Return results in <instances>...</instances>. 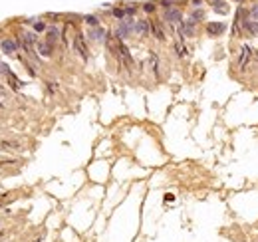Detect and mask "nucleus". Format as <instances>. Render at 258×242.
<instances>
[{
  "instance_id": "1",
  "label": "nucleus",
  "mask_w": 258,
  "mask_h": 242,
  "mask_svg": "<svg viewBox=\"0 0 258 242\" xmlns=\"http://www.w3.org/2000/svg\"><path fill=\"white\" fill-rule=\"evenodd\" d=\"M250 58H252V48L250 46H242L240 48V58H238V70L240 72L246 70V64L250 62Z\"/></svg>"
},
{
  "instance_id": "20",
  "label": "nucleus",
  "mask_w": 258,
  "mask_h": 242,
  "mask_svg": "<svg viewBox=\"0 0 258 242\" xmlns=\"http://www.w3.org/2000/svg\"><path fill=\"white\" fill-rule=\"evenodd\" d=\"M36 30H44V22H38V24H36Z\"/></svg>"
},
{
  "instance_id": "21",
  "label": "nucleus",
  "mask_w": 258,
  "mask_h": 242,
  "mask_svg": "<svg viewBox=\"0 0 258 242\" xmlns=\"http://www.w3.org/2000/svg\"><path fill=\"white\" fill-rule=\"evenodd\" d=\"M201 4V0H193V6H199Z\"/></svg>"
},
{
  "instance_id": "16",
  "label": "nucleus",
  "mask_w": 258,
  "mask_h": 242,
  "mask_svg": "<svg viewBox=\"0 0 258 242\" xmlns=\"http://www.w3.org/2000/svg\"><path fill=\"white\" fill-rule=\"evenodd\" d=\"M86 22H87V24H91V26H97V18H95V16H87Z\"/></svg>"
},
{
  "instance_id": "3",
  "label": "nucleus",
  "mask_w": 258,
  "mask_h": 242,
  "mask_svg": "<svg viewBox=\"0 0 258 242\" xmlns=\"http://www.w3.org/2000/svg\"><path fill=\"white\" fill-rule=\"evenodd\" d=\"M74 46H76V50L80 52V56L86 60V58H87V48H86V44H84V36H82V34H76V38H74Z\"/></svg>"
},
{
  "instance_id": "8",
  "label": "nucleus",
  "mask_w": 258,
  "mask_h": 242,
  "mask_svg": "<svg viewBox=\"0 0 258 242\" xmlns=\"http://www.w3.org/2000/svg\"><path fill=\"white\" fill-rule=\"evenodd\" d=\"M135 30H137L141 36H145V34H147V30H149V24H147L145 20H137V24H135Z\"/></svg>"
},
{
  "instance_id": "7",
  "label": "nucleus",
  "mask_w": 258,
  "mask_h": 242,
  "mask_svg": "<svg viewBox=\"0 0 258 242\" xmlns=\"http://www.w3.org/2000/svg\"><path fill=\"white\" fill-rule=\"evenodd\" d=\"M151 30H153V34H155L157 40H165V32H163V28H161V24H159L157 20L151 22Z\"/></svg>"
},
{
  "instance_id": "10",
  "label": "nucleus",
  "mask_w": 258,
  "mask_h": 242,
  "mask_svg": "<svg viewBox=\"0 0 258 242\" xmlns=\"http://www.w3.org/2000/svg\"><path fill=\"white\" fill-rule=\"evenodd\" d=\"M175 48H177V54H179V56H185V54H187V48L183 46L181 38H177V42H175Z\"/></svg>"
},
{
  "instance_id": "4",
  "label": "nucleus",
  "mask_w": 258,
  "mask_h": 242,
  "mask_svg": "<svg viewBox=\"0 0 258 242\" xmlns=\"http://www.w3.org/2000/svg\"><path fill=\"white\" fill-rule=\"evenodd\" d=\"M242 28H244V32H248L250 36H258V22L256 20H242Z\"/></svg>"
},
{
  "instance_id": "17",
  "label": "nucleus",
  "mask_w": 258,
  "mask_h": 242,
  "mask_svg": "<svg viewBox=\"0 0 258 242\" xmlns=\"http://www.w3.org/2000/svg\"><path fill=\"white\" fill-rule=\"evenodd\" d=\"M113 14H115L117 18H123V16H125V10H119V8H117V10H113Z\"/></svg>"
},
{
  "instance_id": "18",
  "label": "nucleus",
  "mask_w": 258,
  "mask_h": 242,
  "mask_svg": "<svg viewBox=\"0 0 258 242\" xmlns=\"http://www.w3.org/2000/svg\"><path fill=\"white\" fill-rule=\"evenodd\" d=\"M143 8H145V12H153V10H155V6H153L151 2H149V4H145Z\"/></svg>"
},
{
  "instance_id": "11",
  "label": "nucleus",
  "mask_w": 258,
  "mask_h": 242,
  "mask_svg": "<svg viewBox=\"0 0 258 242\" xmlns=\"http://www.w3.org/2000/svg\"><path fill=\"white\" fill-rule=\"evenodd\" d=\"M58 36H60V34H58V30H56V28H50V32H48V42H50V44H54V42L58 40Z\"/></svg>"
},
{
  "instance_id": "19",
  "label": "nucleus",
  "mask_w": 258,
  "mask_h": 242,
  "mask_svg": "<svg viewBox=\"0 0 258 242\" xmlns=\"http://www.w3.org/2000/svg\"><path fill=\"white\" fill-rule=\"evenodd\" d=\"M250 14H252V16H254V18L258 20V4L254 6V8H252V10H250Z\"/></svg>"
},
{
  "instance_id": "2",
  "label": "nucleus",
  "mask_w": 258,
  "mask_h": 242,
  "mask_svg": "<svg viewBox=\"0 0 258 242\" xmlns=\"http://www.w3.org/2000/svg\"><path fill=\"white\" fill-rule=\"evenodd\" d=\"M224 30H226V26H224L222 22H211V24H207V32H209V36H220Z\"/></svg>"
},
{
  "instance_id": "13",
  "label": "nucleus",
  "mask_w": 258,
  "mask_h": 242,
  "mask_svg": "<svg viewBox=\"0 0 258 242\" xmlns=\"http://www.w3.org/2000/svg\"><path fill=\"white\" fill-rule=\"evenodd\" d=\"M215 10L220 12V14H226V12H228V8L224 6V2H215Z\"/></svg>"
},
{
  "instance_id": "9",
  "label": "nucleus",
  "mask_w": 258,
  "mask_h": 242,
  "mask_svg": "<svg viewBox=\"0 0 258 242\" xmlns=\"http://www.w3.org/2000/svg\"><path fill=\"white\" fill-rule=\"evenodd\" d=\"M2 50L10 54V52H14V50H16V44H14V42H10V40H4V42H2Z\"/></svg>"
},
{
  "instance_id": "5",
  "label": "nucleus",
  "mask_w": 258,
  "mask_h": 242,
  "mask_svg": "<svg viewBox=\"0 0 258 242\" xmlns=\"http://www.w3.org/2000/svg\"><path fill=\"white\" fill-rule=\"evenodd\" d=\"M195 22H197V20H185V24L181 26V34L193 36V34H195Z\"/></svg>"
},
{
  "instance_id": "12",
  "label": "nucleus",
  "mask_w": 258,
  "mask_h": 242,
  "mask_svg": "<svg viewBox=\"0 0 258 242\" xmlns=\"http://www.w3.org/2000/svg\"><path fill=\"white\" fill-rule=\"evenodd\" d=\"M2 147L4 149H20V143H16V141H2Z\"/></svg>"
},
{
  "instance_id": "15",
  "label": "nucleus",
  "mask_w": 258,
  "mask_h": 242,
  "mask_svg": "<svg viewBox=\"0 0 258 242\" xmlns=\"http://www.w3.org/2000/svg\"><path fill=\"white\" fill-rule=\"evenodd\" d=\"M38 48H40V52H42L44 56H50V50H48V46H46V44H38Z\"/></svg>"
},
{
  "instance_id": "14",
  "label": "nucleus",
  "mask_w": 258,
  "mask_h": 242,
  "mask_svg": "<svg viewBox=\"0 0 258 242\" xmlns=\"http://www.w3.org/2000/svg\"><path fill=\"white\" fill-rule=\"evenodd\" d=\"M103 34H105L103 30H95V32H91V36H93V40H101V38H103Z\"/></svg>"
},
{
  "instance_id": "6",
  "label": "nucleus",
  "mask_w": 258,
  "mask_h": 242,
  "mask_svg": "<svg viewBox=\"0 0 258 242\" xmlns=\"http://www.w3.org/2000/svg\"><path fill=\"white\" fill-rule=\"evenodd\" d=\"M165 20H167V22H171V24L179 22V20H181V10H177V8H169V10H167V14H165Z\"/></svg>"
}]
</instances>
